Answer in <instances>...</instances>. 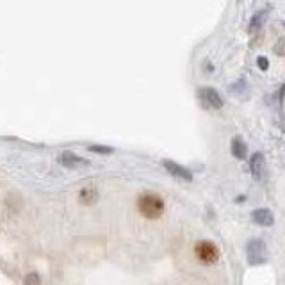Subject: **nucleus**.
Masks as SVG:
<instances>
[{"mask_svg": "<svg viewBox=\"0 0 285 285\" xmlns=\"http://www.w3.org/2000/svg\"><path fill=\"white\" fill-rule=\"evenodd\" d=\"M251 220H253V223L260 225V227H271L274 218L267 208H257V210L251 212Z\"/></svg>", "mask_w": 285, "mask_h": 285, "instance_id": "1a4fd4ad", "label": "nucleus"}, {"mask_svg": "<svg viewBox=\"0 0 285 285\" xmlns=\"http://www.w3.org/2000/svg\"><path fill=\"white\" fill-rule=\"evenodd\" d=\"M25 285H41V278L38 273H29L25 276Z\"/></svg>", "mask_w": 285, "mask_h": 285, "instance_id": "ddd939ff", "label": "nucleus"}, {"mask_svg": "<svg viewBox=\"0 0 285 285\" xmlns=\"http://www.w3.org/2000/svg\"><path fill=\"white\" fill-rule=\"evenodd\" d=\"M246 255H248V262H250L251 266H260V264L267 262V258H269L267 246L264 244V241L260 239H253L248 243Z\"/></svg>", "mask_w": 285, "mask_h": 285, "instance_id": "7ed1b4c3", "label": "nucleus"}, {"mask_svg": "<svg viewBox=\"0 0 285 285\" xmlns=\"http://www.w3.org/2000/svg\"><path fill=\"white\" fill-rule=\"evenodd\" d=\"M264 15H266V13H258V15H255L253 16V20H251V23H250V31L251 32H255V29H260V25H262V20H264Z\"/></svg>", "mask_w": 285, "mask_h": 285, "instance_id": "9b49d317", "label": "nucleus"}, {"mask_svg": "<svg viewBox=\"0 0 285 285\" xmlns=\"http://www.w3.org/2000/svg\"><path fill=\"white\" fill-rule=\"evenodd\" d=\"M250 170L253 175L255 180H264V175H266V162H264L262 154H253L250 159Z\"/></svg>", "mask_w": 285, "mask_h": 285, "instance_id": "0eeeda50", "label": "nucleus"}, {"mask_svg": "<svg viewBox=\"0 0 285 285\" xmlns=\"http://www.w3.org/2000/svg\"><path fill=\"white\" fill-rule=\"evenodd\" d=\"M162 166L166 168V171L171 175V177L178 178V180H184V182H191L193 180V173L187 170V168H184V166L177 164L175 161H162Z\"/></svg>", "mask_w": 285, "mask_h": 285, "instance_id": "20e7f679", "label": "nucleus"}, {"mask_svg": "<svg viewBox=\"0 0 285 285\" xmlns=\"http://www.w3.org/2000/svg\"><path fill=\"white\" fill-rule=\"evenodd\" d=\"M283 98H285V86L281 88V95H280V100L283 102Z\"/></svg>", "mask_w": 285, "mask_h": 285, "instance_id": "dca6fc26", "label": "nucleus"}, {"mask_svg": "<svg viewBox=\"0 0 285 285\" xmlns=\"http://www.w3.org/2000/svg\"><path fill=\"white\" fill-rule=\"evenodd\" d=\"M194 255L201 264L210 266V264H216L220 260V248L210 241H200L194 246Z\"/></svg>", "mask_w": 285, "mask_h": 285, "instance_id": "f03ea898", "label": "nucleus"}, {"mask_svg": "<svg viewBox=\"0 0 285 285\" xmlns=\"http://www.w3.org/2000/svg\"><path fill=\"white\" fill-rule=\"evenodd\" d=\"M274 54L280 55V57H285V38H280L276 43H274Z\"/></svg>", "mask_w": 285, "mask_h": 285, "instance_id": "f8f14e48", "label": "nucleus"}, {"mask_svg": "<svg viewBox=\"0 0 285 285\" xmlns=\"http://www.w3.org/2000/svg\"><path fill=\"white\" fill-rule=\"evenodd\" d=\"M59 164L66 166V168H81V166H88L89 161L81 155L74 154V152H62L61 155L57 157Z\"/></svg>", "mask_w": 285, "mask_h": 285, "instance_id": "423d86ee", "label": "nucleus"}, {"mask_svg": "<svg viewBox=\"0 0 285 285\" xmlns=\"http://www.w3.org/2000/svg\"><path fill=\"white\" fill-rule=\"evenodd\" d=\"M98 201V191L91 185L88 187L81 189V193H79V203L81 205H86V207H91Z\"/></svg>", "mask_w": 285, "mask_h": 285, "instance_id": "6e6552de", "label": "nucleus"}, {"mask_svg": "<svg viewBox=\"0 0 285 285\" xmlns=\"http://www.w3.org/2000/svg\"><path fill=\"white\" fill-rule=\"evenodd\" d=\"M257 64H258V68H260V69H267V66H269V64H267V59L266 57H258L257 59Z\"/></svg>", "mask_w": 285, "mask_h": 285, "instance_id": "2eb2a0df", "label": "nucleus"}, {"mask_svg": "<svg viewBox=\"0 0 285 285\" xmlns=\"http://www.w3.org/2000/svg\"><path fill=\"white\" fill-rule=\"evenodd\" d=\"M198 95H200L201 102H203L207 107H210V109L223 107V98L220 97V93H218L214 88H201L200 91H198Z\"/></svg>", "mask_w": 285, "mask_h": 285, "instance_id": "39448f33", "label": "nucleus"}, {"mask_svg": "<svg viewBox=\"0 0 285 285\" xmlns=\"http://www.w3.org/2000/svg\"><path fill=\"white\" fill-rule=\"evenodd\" d=\"M164 200L155 193H142L137 198V210L147 220H159L164 214Z\"/></svg>", "mask_w": 285, "mask_h": 285, "instance_id": "f257e3e1", "label": "nucleus"}, {"mask_svg": "<svg viewBox=\"0 0 285 285\" xmlns=\"http://www.w3.org/2000/svg\"><path fill=\"white\" fill-rule=\"evenodd\" d=\"M230 150H232V155H234L235 159H244L246 157V142L243 141V137H239V135H235L234 139H232L230 142Z\"/></svg>", "mask_w": 285, "mask_h": 285, "instance_id": "9d476101", "label": "nucleus"}, {"mask_svg": "<svg viewBox=\"0 0 285 285\" xmlns=\"http://www.w3.org/2000/svg\"><path fill=\"white\" fill-rule=\"evenodd\" d=\"M89 150H91V152H97V154H111L112 148H109V147H100V145H93V147H89Z\"/></svg>", "mask_w": 285, "mask_h": 285, "instance_id": "4468645a", "label": "nucleus"}]
</instances>
